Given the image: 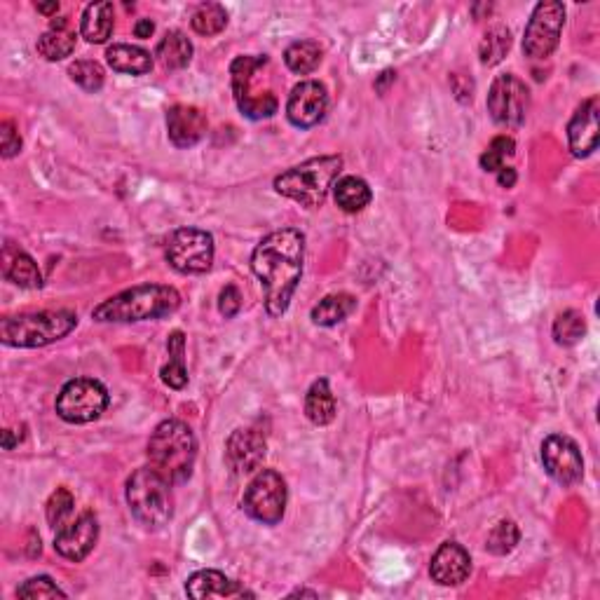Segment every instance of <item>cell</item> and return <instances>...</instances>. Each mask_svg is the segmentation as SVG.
I'll return each instance as SVG.
<instances>
[{
    "label": "cell",
    "instance_id": "d6986e66",
    "mask_svg": "<svg viewBox=\"0 0 600 600\" xmlns=\"http://www.w3.org/2000/svg\"><path fill=\"white\" fill-rule=\"evenodd\" d=\"M207 115L197 106L176 104L167 111V134L176 148H193L207 134Z\"/></svg>",
    "mask_w": 600,
    "mask_h": 600
},
{
    "label": "cell",
    "instance_id": "484cf974",
    "mask_svg": "<svg viewBox=\"0 0 600 600\" xmlns=\"http://www.w3.org/2000/svg\"><path fill=\"white\" fill-rule=\"evenodd\" d=\"M333 200L345 214H359L373 200L371 186L359 176H343L338 183H333Z\"/></svg>",
    "mask_w": 600,
    "mask_h": 600
},
{
    "label": "cell",
    "instance_id": "60d3db41",
    "mask_svg": "<svg viewBox=\"0 0 600 600\" xmlns=\"http://www.w3.org/2000/svg\"><path fill=\"white\" fill-rule=\"evenodd\" d=\"M516 169L514 167H502L500 172H497V183H500L502 188H514L516 183Z\"/></svg>",
    "mask_w": 600,
    "mask_h": 600
},
{
    "label": "cell",
    "instance_id": "f35d334b",
    "mask_svg": "<svg viewBox=\"0 0 600 600\" xmlns=\"http://www.w3.org/2000/svg\"><path fill=\"white\" fill-rule=\"evenodd\" d=\"M0 148H3V158L10 160L22 150V136H19L15 122L3 120L0 122Z\"/></svg>",
    "mask_w": 600,
    "mask_h": 600
},
{
    "label": "cell",
    "instance_id": "6da1fadb",
    "mask_svg": "<svg viewBox=\"0 0 600 600\" xmlns=\"http://www.w3.org/2000/svg\"><path fill=\"white\" fill-rule=\"evenodd\" d=\"M305 235L296 228H282L265 235L251 254V270L263 284L265 310L282 317L303 277Z\"/></svg>",
    "mask_w": 600,
    "mask_h": 600
},
{
    "label": "cell",
    "instance_id": "9c48e42d",
    "mask_svg": "<svg viewBox=\"0 0 600 600\" xmlns=\"http://www.w3.org/2000/svg\"><path fill=\"white\" fill-rule=\"evenodd\" d=\"M286 500H289V493H286V481L282 479V474H277L275 469H261L247 486L242 507L254 521L263 525H277L284 518Z\"/></svg>",
    "mask_w": 600,
    "mask_h": 600
},
{
    "label": "cell",
    "instance_id": "4316f807",
    "mask_svg": "<svg viewBox=\"0 0 600 600\" xmlns=\"http://www.w3.org/2000/svg\"><path fill=\"white\" fill-rule=\"evenodd\" d=\"M155 57H158L160 64L169 68V71H181V68H186L190 59H193V43H190L186 33L179 29L167 31L165 38L155 47Z\"/></svg>",
    "mask_w": 600,
    "mask_h": 600
},
{
    "label": "cell",
    "instance_id": "4fadbf2b",
    "mask_svg": "<svg viewBox=\"0 0 600 600\" xmlns=\"http://www.w3.org/2000/svg\"><path fill=\"white\" fill-rule=\"evenodd\" d=\"M542 465L556 483L565 488L577 486L584 479V458L582 450L570 436L551 434L542 441Z\"/></svg>",
    "mask_w": 600,
    "mask_h": 600
},
{
    "label": "cell",
    "instance_id": "8fae6325",
    "mask_svg": "<svg viewBox=\"0 0 600 600\" xmlns=\"http://www.w3.org/2000/svg\"><path fill=\"white\" fill-rule=\"evenodd\" d=\"M530 111V90L514 73L497 75L488 92V113L495 125L518 129Z\"/></svg>",
    "mask_w": 600,
    "mask_h": 600
},
{
    "label": "cell",
    "instance_id": "8d00e7d4",
    "mask_svg": "<svg viewBox=\"0 0 600 600\" xmlns=\"http://www.w3.org/2000/svg\"><path fill=\"white\" fill-rule=\"evenodd\" d=\"M73 507H75V500L71 495V490L66 488H57V493H52L50 500H47V523L52 525V528H64L68 516L73 514Z\"/></svg>",
    "mask_w": 600,
    "mask_h": 600
},
{
    "label": "cell",
    "instance_id": "e575fe53",
    "mask_svg": "<svg viewBox=\"0 0 600 600\" xmlns=\"http://www.w3.org/2000/svg\"><path fill=\"white\" fill-rule=\"evenodd\" d=\"M518 540H521V530H518V525L514 521H500L488 533L486 549L495 556H507L516 549Z\"/></svg>",
    "mask_w": 600,
    "mask_h": 600
},
{
    "label": "cell",
    "instance_id": "ffe728a7",
    "mask_svg": "<svg viewBox=\"0 0 600 600\" xmlns=\"http://www.w3.org/2000/svg\"><path fill=\"white\" fill-rule=\"evenodd\" d=\"M186 593L195 600H209V598H254V593L244 589L240 582H233L230 577H225L218 570H197L195 575L188 577Z\"/></svg>",
    "mask_w": 600,
    "mask_h": 600
},
{
    "label": "cell",
    "instance_id": "52a82bcc",
    "mask_svg": "<svg viewBox=\"0 0 600 600\" xmlns=\"http://www.w3.org/2000/svg\"><path fill=\"white\" fill-rule=\"evenodd\" d=\"M270 68V57L258 54V57H237L230 66V85L242 115L249 120H268L279 111L277 94L272 87H256L263 80L265 71Z\"/></svg>",
    "mask_w": 600,
    "mask_h": 600
},
{
    "label": "cell",
    "instance_id": "b9f144b4",
    "mask_svg": "<svg viewBox=\"0 0 600 600\" xmlns=\"http://www.w3.org/2000/svg\"><path fill=\"white\" fill-rule=\"evenodd\" d=\"M153 33H155V24L150 22V19H139V22L134 24V36L136 38L146 40V38L153 36Z\"/></svg>",
    "mask_w": 600,
    "mask_h": 600
},
{
    "label": "cell",
    "instance_id": "ee69618b",
    "mask_svg": "<svg viewBox=\"0 0 600 600\" xmlns=\"http://www.w3.org/2000/svg\"><path fill=\"white\" fill-rule=\"evenodd\" d=\"M36 10L40 12V15H57V12H59V3H57V0H54V3H45V5L38 3Z\"/></svg>",
    "mask_w": 600,
    "mask_h": 600
},
{
    "label": "cell",
    "instance_id": "d4e9b609",
    "mask_svg": "<svg viewBox=\"0 0 600 600\" xmlns=\"http://www.w3.org/2000/svg\"><path fill=\"white\" fill-rule=\"evenodd\" d=\"M338 413V404L336 397H333L329 380H315V383L310 385L308 394H305V415H308V420L312 425H331L333 418H336Z\"/></svg>",
    "mask_w": 600,
    "mask_h": 600
},
{
    "label": "cell",
    "instance_id": "8992f818",
    "mask_svg": "<svg viewBox=\"0 0 600 600\" xmlns=\"http://www.w3.org/2000/svg\"><path fill=\"white\" fill-rule=\"evenodd\" d=\"M125 497L129 511L146 530H162L174 516L172 483L155 472L153 467H141L127 479Z\"/></svg>",
    "mask_w": 600,
    "mask_h": 600
},
{
    "label": "cell",
    "instance_id": "ba28073f",
    "mask_svg": "<svg viewBox=\"0 0 600 600\" xmlns=\"http://www.w3.org/2000/svg\"><path fill=\"white\" fill-rule=\"evenodd\" d=\"M108 390L94 378H75L57 394V415L68 425H87L99 420L108 408Z\"/></svg>",
    "mask_w": 600,
    "mask_h": 600
},
{
    "label": "cell",
    "instance_id": "30bf717a",
    "mask_svg": "<svg viewBox=\"0 0 600 600\" xmlns=\"http://www.w3.org/2000/svg\"><path fill=\"white\" fill-rule=\"evenodd\" d=\"M565 26V8L558 0H544L537 3L530 22L523 33V54L528 59H547L556 52L561 43V33Z\"/></svg>",
    "mask_w": 600,
    "mask_h": 600
},
{
    "label": "cell",
    "instance_id": "7c38bea8",
    "mask_svg": "<svg viewBox=\"0 0 600 600\" xmlns=\"http://www.w3.org/2000/svg\"><path fill=\"white\" fill-rule=\"evenodd\" d=\"M169 265L183 275H202L214 263V237L200 228H179L165 251Z\"/></svg>",
    "mask_w": 600,
    "mask_h": 600
},
{
    "label": "cell",
    "instance_id": "74e56055",
    "mask_svg": "<svg viewBox=\"0 0 600 600\" xmlns=\"http://www.w3.org/2000/svg\"><path fill=\"white\" fill-rule=\"evenodd\" d=\"M17 598L26 600H45V598H66V591H61L52 577L40 575L31 577L17 589Z\"/></svg>",
    "mask_w": 600,
    "mask_h": 600
},
{
    "label": "cell",
    "instance_id": "44dd1931",
    "mask_svg": "<svg viewBox=\"0 0 600 600\" xmlns=\"http://www.w3.org/2000/svg\"><path fill=\"white\" fill-rule=\"evenodd\" d=\"M3 277L17 284L19 289H40L43 286L38 263L26 251L12 247V244H5L3 249Z\"/></svg>",
    "mask_w": 600,
    "mask_h": 600
},
{
    "label": "cell",
    "instance_id": "7a4b0ae2",
    "mask_svg": "<svg viewBox=\"0 0 600 600\" xmlns=\"http://www.w3.org/2000/svg\"><path fill=\"white\" fill-rule=\"evenodd\" d=\"M181 308V293L167 284H139L125 289L92 310V319L101 324H132L162 319Z\"/></svg>",
    "mask_w": 600,
    "mask_h": 600
},
{
    "label": "cell",
    "instance_id": "d6a6232c",
    "mask_svg": "<svg viewBox=\"0 0 600 600\" xmlns=\"http://www.w3.org/2000/svg\"><path fill=\"white\" fill-rule=\"evenodd\" d=\"M586 333V322L584 315L577 310H565L556 317L554 322V340L563 347L577 345Z\"/></svg>",
    "mask_w": 600,
    "mask_h": 600
},
{
    "label": "cell",
    "instance_id": "4dcf8cb0",
    "mask_svg": "<svg viewBox=\"0 0 600 600\" xmlns=\"http://www.w3.org/2000/svg\"><path fill=\"white\" fill-rule=\"evenodd\" d=\"M511 50V31L507 26H493L486 31L481 45H479V57L483 66H497L500 61L507 57Z\"/></svg>",
    "mask_w": 600,
    "mask_h": 600
},
{
    "label": "cell",
    "instance_id": "1f68e13d",
    "mask_svg": "<svg viewBox=\"0 0 600 600\" xmlns=\"http://www.w3.org/2000/svg\"><path fill=\"white\" fill-rule=\"evenodd\" d=\"M190 26L200 36H218L228 26V12L218 3H204L193 12Z\"/></svg>",
    "mask_w": 600,
    "mask_h": 600
},
{
    "label": "cell",
    "instance_id": "836d02e7",
    "mask_svg": "<svg viewBox=\"0 0 600 600\" xmlns=\"http://www.w3.org/2000/svg\"><path fill=\"white\" fill-rule=\"evenodd\" d=\"M514 153H516V141L511 139V136H495V139L488 143V148L483 150L479 160L481 169L483 172L497 174L504 167V162L514 158Z\"/></svg>",
    "mask_w": 600,
    "mask_h": 600
},
{
    "label": "cell",
    "instance_id": "7bdbcfd3",
    "mask_svg": "<svg viewBox=\"0 0 600 600\" xmlns=\"http://www.w3.org/2000/svg\"><path fill=\"white\" fill-rule=\"evenodd\" d=\"M24 436L22 434H15V429H5L3 432V448L5 450H12L15 446H19V441H22Z\"/></svg>",
    "mask_w": 600,
    "mask_h": 600
},
{
    "label": "cell",
    "instance_id": "cb8c5ba5",
    "mask_svg": "<svg viewBox=\"0 0 600 600\" xmlns=\"http://www.w3.org/2000/svg\"><path fill=\"white\" fill-rule=\"evenodd\" d=\"M106 61L113 71L125 75H146L153 71V57L139 45H113L106 50Z\"/></svg>",
    "mask_w": 600,
    "mask_h": 600
},
{
    "label": "cell",
    "instance_id": "f1b7e54d",
    "mask_svg": "<svg viewBox=\"0 0 600 600\" xmlns=\"http://www.w3.org/2000/svg\"><path fill=\"white\" fill-rule=\"evenodd\" d=\"M167 350H169V364L162 366V383L172 390H183L188 385V368H186V336L183 331H174L167 340Z\"/></svg>",
    "mask_w": 600,
    "mask_h": 600
},
{
    "label": "cell",
    "instance_id": "ab89813d",
    "mask_svg": "<svg viewBox=\"0 0 600 600\" xmlns=\"http://www.w3.org/2000/svg\"><path fill=\"white\" fill-rule=\"evenodd\" d=\"M240 310H242V293L235 284H228L221 291V296H218V312H221L225 319H233L240 315Z\"/></svg>",
    "mask_w": 600,
    "mask_h": 600
},
{
    "label": "cell",
    "instance_id": "d590c367",
    "mask_svg": "<svg viewBox=\"0 0 600 600\" xmlns=\"http://www.w3.org/2000/svg\"><path fill=\"white\" fill-rule=\"evenodd\" d=\"M68 75H71L73 83L83 87L85 92H99L101 87H104V80H106V73H104V68H101V64H97V61H90V59H80V61H75V64L68 66Z\"/></svg>",
    "mask_w": 600,
    "mask_h": 600
},
{
    "label": "cell",
    "instance_id": "5b68a950",
    "mask_svg": "<svg viewBox=\"0 0 600 600\" xmlns=\"http://www.w3.org/2000/svg\"><path fill=\"white\" fill-rule=\"evenodd\" d=\"M75 326H78V315L73 310L26 312V315L5 317L0 322V343L36 350V347L59 343Z\"/></svg>",
    "mask_w": 600,
    "mask_h": 600
},
{
    "label": "cell",
    "instance_id": "83f0119b",
    "mask_svg": "<svg viewBox=\"0 0 600 600\" xmlns=\"http://www.w3.org/2000/svg\"><path fill=\"white\" fill-rule=\"evenodd\" d=\"M354 308H357V298L350 296V293H331V296L319 300L315 308H312L310 317L317 326H336L345 322Z\"/></svg>",
    "mask_w": 600,
    "mask_h": 600
},
{
    "label": "cell",
    "instance_id": "3957f363",
    "mask_svg": "<svg viewBox=\"0 0 600 600\" xmlns=\"http://www.w3.org/2000/svg\"><path fill=\"white\" fill-rule=\"evenodd\" d=\"M148 462L172 486L186 483L193 476L197 458V439L186 422L165 420L155 427L148 441Z\"/></svg>",
    "mask_w": 600,
    "mask_h": 600
},
{
    "label": "cell",
    "instance_id": "9a60e30c",
    "mask_svg": "<svg viewBox=\"0 0 600 600\" xmlns=\"http://www.w3.org/2000/svg\"><path fill=\"white\" fill-rule=\"evenodd\" d=\"M99 540V521L92 511H85L75 518L73 523L64 525L57 530L54 537V551L59 556H64L66 561L80 563L92 554V549L97 547Z\"/></svg>",
    "mask_w": 600,
    "mask_h": 600
},
{
    "label": "cell",
    "instance_id": "e0dca14e",
    "mask_svg": "<svg viewBox=\"0 0 600 600\" xmlns=\"http://www.w3.org/2000/svg\"><path fill=\"white\" fill-rule=\"evenodd\" d=\"M600 136V101L598 97L586 99L577 108L568 125V143L575 158H589L598 148Z\"/></svg>",
    "mask_w": 600,
    "mask_h": 600
},
{
    "label": "cell",
    "instance_id": "277c9868",
    "mask_svg": "<svg viewBox=\"0 0 600 600\" xmlns=\"http://www.w3.org/2000/svg\"><path fill=\"white\" fill-rule=\"evenodd\" d=\"M343 172L340 155H319L300 165L286 169L275 179V190L282 197L298 202L305 209H317L326 202V195Z\"/></svg>",
    "mask_w": 600,
    "mask_h": 600
},
{
    "label": "cell",
    "instance_id": "7402d4cb",
    "mask_svg": "<svg viewBox=\"0 0 600 600\" xmlns=\"http://www.w3.org/2000/svg\"><path fill=\"white\" fill-rule=\"evenodd\" d=\"M75 31L68 17H59L52 19L50 29H47L43 36L38 38V54L47 61H61L66 57H71L75 50Z\"/></svg>",
    "mask_w": 600,
    "mask_h": 600
},
{
    "label": "cell",
    "instance_id": "5bb4252c",
    "mask_svg": "<svg viewBox=\"0 0 600 600\" xmlns=\"http://www.w3.org/2000/svg\"><path fill=\"white\" fill-rule=\"evenodd\" d=\"M326 111H329V92L317 80L298 83L286 101V118L298 129L317 127L326 118Z\"/></svg>",
    "mask_w": 600,
    "mask_h": 600
},
{
    "label": "cell",
    "instance_id": "ac0fdd59",
    "mask_svg": "<svg viewBox=\"0 0 600 600\" xmlns=\"http://www.w3.org/2000/svg\"><path fill=\"white\" fill-rule=\"evenodd\" d=\"M472 572L469 551L458 542H443L429 563V575L441 586H460Z\"/></svg>",
    "mask_w": 600,
    "mask_h": 600
},
{
    "label": "cell",
    "instance_id": "603a6c76",
    "mask_svg": "<svg viewBox=\"0 0 600 600\" xmlns=\"http://www.w3.org/2000/svg\"><path fill=\"white\" fill-rule=\"evenodd\" d=\"M113 29H115L113 3L101 0V3L87 5L83 12V19H80V33H83L87 43L92 45L106 43V40L113 36Z\"/></svg>",
    "mask_w": 600,
    "mask_h": 600
},
{
    "label": "cell",
    "instance_id": "2e32d148",
    "mask_svg": "<svg viewBox=\"0 0 600 600\" xmlns=\"http://www.w3.org/2000/svg\"><path fill=\"white\" fill-rule=\"evenodd\" d=\"M268 453L265 434L256 427H240L225 441V462L235 474H251L263 465Z\"/></svg>",
    "mask_w": 600,
    "mask_h": 600
},
{
    "label": "cell",
    "instance_id": "f546056e",
    "mask_svg": "<svg viewBox=\"0 0 600 600\" xmlns=\"http://www.w3.org/2000/svg\"><path fill=\"white\" fill-rule=\"evenodd\" d=\"M322 47L315 40H296L284 50V64L291 73L308 75L322 64Z\"/></svg>",
    "mask_w": 600,
    "mask_h": 600
}]
</instances>
